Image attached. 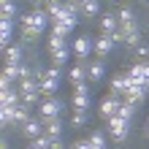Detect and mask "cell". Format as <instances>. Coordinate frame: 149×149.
<instances>
[{"mask_svg":"<svg viewBox=\"0 0 149 149\" xmlns=\"http://www.w3.org/2000/svg\"><path fill=\"white\" fill-rule=\"evenodd\" d=\"M68 109V103L63 98H43L38 103V119L46 125L49 119H57V117H63V111Z\"/></svg>","mask_w":149,"mask_h":149,"instance_id":"1","label":"cell"},{"mask_svg":"<svg viewBox=\"0 0 149 149\" xmlns=\"http://www.w3.org/2000/svg\"><path fill=\"white\" fill-rule=\"evenodd\" d=\"M127 127H130V122L122 119L119 114H117V117H111V119H106V130H109V136H111L117 144H122V141L127 138Z\"/></svg>","mask_w":149,"mask_h":149,"instance_id":"2","label":"cell"},{"mask_svg":"<svg viewBox=\"0 0 149 149\" xmlns=\"http://www.w3.org/2000/svg\"><path fill=\"white\" fill-rule=\"evenodd\" d=\"M71 49H73V54L81 60V63H87V60H90V54L95 52V38H90V36H79V38L71 43Z\"/></svg>","mask_w":149,"mask_h":149,"instance_id":"3","label":"cell"},{"mask_svg":"<svg viewBox=\"0 0 149 149\" xmlns=\"http://www.w3.org/2000/svg\"><path fill=\"white\" fill-rule=\"evenodd\" d=\"M127 87H130L127 73H117V76H114L111 81H109V95H111V98H125Z\"/></svg>","mask_w":149,"mask_h":149,"instance_id":"4","label":"cell"},{"mask_svg":"<svg viewBox=\"0 0 149 149\" xmlns=\"http://www.w3.org/2000/svg\"><path fill=\"white\" fill-rule=\"evenodd\" d=\"M119 100H122V98H111V95L100 98V103H98V111H100V117H103V119H111V117H117V111H119Z\"/></svg>","mask_w":149,"mask_h":149,"instance_id":"5","label":"cell"},{"mask_svg":"<svg viewBox=\"0 0 149 149\" xmlns=\"http://www.w3.org/2000/svg\"><path fill=\"white\" fill-rule=\"evenodd\" d=\"M16 106H22V92H19V87L3 90V95H0V109H16Z\"/></svg>","mask_w":149,"mask_h":149,"instance_id":"6","label":"cell"},{"mask_svg":"<svg viewBox=\"0 0 149 149\" xmlns=\"http://www.w3.org/2000/svg\"><path fill=\"white\" fill-rule=\"evenodd\" d=\"M87 76H90L92 84H100L103 76H106V63L103 60H87Z\"/></svg>","mask_w":149,"mask_h":149,"instance_id":"7","label":"cell"},{"mask_svg":"<svg viewBox=\"0 0 149 149\" xmlns=\"http://www.w3.org/2000/svg\"><path fill=\"white\" fill-rule=\"evenodd\" d=\"M19 130H22V136H24V138L36 141V138H41L43 133H46V125H43L41 119H30L27 125H24V127H19Z\"/></svg>","mask_w":149,"mask_h":149,"instance_id":"8","label":"cell"},{"mask_svg":"<svg viewBox=\"0 0 149 149\" xmlns=\"http://www.w3.org/2000/svg\"><path fill=\"white\" fill-rule=\"evenodd\" d=\"M117 30H119V16L117 14H100V33L103 36H111Z\"/></svg>","mask_w":149,"mask_h":149,"instance_id":"9","label":"cell"},{"mask_svg":"<svg viewBox=\"0 0 149 149\" xmlns=\"http://www.w3.org/2000/svg\"><path fill=\"white\" fill-rule=\"evenodd\" d=\"M114 46H117V43L111 41V36H103L100 33V38H95V54H98V60H103Z\"/></svg>","mask_w":149,"mask_h":149,"instance_id":"10","label":"cell"},{"mask_svg":"<svg viewBox=\"0 0 149 149\" xmlns=\"http://www.w3.org/2000/svg\"><path fill=\"white\" fill-rule=\"evenodd\" d=\"M38 90H41V98H57V92H60V81H54V79H46V76H43V79H41V84H38Z\"/></svg>","mask_w":149,"mask_h":149,"instance_id":"11","label":"cell"},{"mask_svg":"<svg viewBox=\"0 0 149 149\" xmlns=\"http://www.w3.org/2000/svg\"><path fill=\"white\" fill-rule=\"evenodd\" d=\"M3 65H22V46L3 49Z\"/></svg>","mask_w":149,"mask_h":149,"instance_id":"12","label":"cell"},{"mask_svg":"<svg viewBox=\"0 0 149 149\" xmlns=\"http://www.w3.org/2000/svg\"><path fill=\"white\" fill-rule=\"evenodd\" d=\"M68 79H71V84H84L87 79V63H79V65H73L71 71H68Z\"/></svg>","mask_w":149,"mask_h":149,"instance_id":"13","label":"cell"},{"mask_svg":"<svg viewBox=\"0 0 149 149\" xmlns=\"http://www.w3.org/2000/svg\"><path fill=\"white\" fill-rule=\"evenodd\" d=\"M0 30H3L0 43H3V49H8L11 46V38H14V19H0Z\"/></svg>","mask_w":149,"mask_h":149,"instance_id":"14","label":"cell"},{"mask_svg":"<svg viewBox=\"0 0 149 149\" xmlns=\"http://www.w3.org/2000/svg\"><path fill=\"white\" fill-rule=\"evenodd\" d=\"M63 130H65L63 117H57V119H49V122H46V136H49V138H63Z\"/></svg>","mask_w":149,"mask_h":149,"instance_id":"15","label":"cell"},{"mask_svg":"<svg viewBox=\"0 0 149 149\" xmlns=\"http://www.w3.org/2000/svg\"><path fill=\"white\" fill-rule=\"evenodd\" d=\"M30 119H33V117H30V109H27V106H16V109H14V127H24Z\"/></svg>","mask_w":149,"mask_h":149,"instance_id":"16","label":"cell"},{"mask_svg":"<svg viewBox=\"0 0 149 149\" xmlns=\"http://www.w3.org/2000/svg\"><path fill=\"white\" fill-rule=\"evenodd\" d=\"M49 57H52V65H57V68H63L68 63V57H71V49L63 46V49H54V52H49Z\"/></svg>","mask_w":149,"mask_h":149,"instance_id":"17","label":"cell"},{"mask_svg":"<svg viewBox=\"0 0 149 149\" xmlns=\"http://www.w3.org/2000/svg\"><path fill=\"white\" fill-rule=\"evenodd\" d=\"M81 16L84 19H100V0H92L81 8Z\"/></svg>","mask_w":149,"mask_h":149,"instance_id":"18","label":"cell"},{"mask_svg":"<svg viewBox=\"0 0 149 149\" xmlns=\"http://www.w3.org/2000/svg\"><path fill=\"white\" fill-rule=\"evenodd\" d=\"M16 16V3L14 0H0V19H14Z\"/></svg>","mask_w":149,"mask_h":149,"instance_id":"19","label":"cell"},{"mask_svg":"<svg viewBox=\"0 0 149 149\" xmlns=\"http://www.w3.org/2000/svg\"><path fill=\"white\" fill-rule=\"evenodd\" d=\"M117 114H119L122 119H127V122H130V119H133V114H136V106L122 98V100H119V111H117Z\"/></svg>","mask_w":149,"mask_h":149,"instance_id":"20","label":"cell"},{"mask_svg":"<svg viewBox=\"0 0 149 149\" xmlns=\"http://www.w3.org/2000/svg\"><path fill=\"white\" fill-rule=\"evenodd\" d=\"M87 106H90V95H73L71 98V109L73 111H87Z\"/></svg>","mask_w":149,"mask_h":149,"instance_id":"21","label":"cell"},{"mask_svg":"<svg viewBox=\"0 0 149 149\" xmlns=\"http://www.w3.org/2000/svg\"><path fill=\"white\" fill-rule=\"evenodd\" d=\"M117 16H119V27H122V24H130V22H136V14H133V8H127V6H122Z\"/></svg>","mask_w":149,"mask_h":149,"instance_id":"22","label":"cell"},{"mask_svg":"<svg viewBox=\"0 0 149 149\" xmlns=\"http://www.w3.org/2000/svg\"><path fill=\"white\" fill-rule=\"evenodd\" d=\"M43 98H41V90L38 92H24L22 95V106H27V109H33V106H36V103H41Z\"/></svg>","mask_w":149,"mask_h":149,"instance_id":"23","label":"cell"},{"mask_svg":"<svg viewBox=\"0 0 149 149\" xmlns=\"http://www.w3.org/2000/svg\"><path fill=\"white\" fill-rule=\"evenodd\" d=\"M19 36H22V41H38L41 30L38 27H19Z\"/></svg>","mask_w":149,"mask_h":149,"instance_id":"24","label":"cell"},{"mask_svg":"<svg viewBox=\"0 0 149 149\" xmlns=\"http://www.w3.org/2000/svg\"><path fill=\"white\" fill-rule=\"evenodd\" d=\"M49 36L63 38V41H65L68 36H71V27H65V24H57V22H54V24H52V30H49Z\"/></svg>","mask_w":149,"mask_h":149,"instance_id":"25","label":"cell"},{"mask_svg":"<svg viewBox=\"0 0 149 149\" xmlns=\"http://www.w3.org/2000/svg\"><path fill=\"white\" fill-rule=\"evenodd\" d=\"M141 30H133V33H127L125 36V46H130V49H136V46H141Z\"/></svg>","mask_w":149,"mask_h":149,"instance_id":"26","label":"cell"},{"mask_svg":"<svg viewBox=\"0 0 149 149\" xmlns=\"http://www.w3.org/2000/svg\"><path fill=\"white\" fill-rule=\"evenodd\" d=\"M84 125H87V111H73V117H71V127L81 130Z\"/></svg>","mask_w":149,"mask_h":149,"instance_id":"27","label":"cell"},{"mask_svg":"<svg viewBox=\"0 0 149 149\" xmlns=\"http://www.w3.org/2000/svg\"><path fill=\"white\" fill-rule=\"evenodd\" d=\"M0 122L3 127H14V109H0Z\"/></svg>","mask_w":149,"mask_h":149,"instance_id":"28","label":"cell"},{"mask_svg":"<svg viewBox=\"0 0 149 149\" xmlns=\"http://www.w3.org/2000/svg\"><path fill=\"white\" fill-rule=\"evenodd\" d=\"M90 144H92V149H109V144H106V138H103V133H92V136H90Z\"/></svg>","mask_w":149,"mask_h":149,"instance_id":"29","label":"cell"},{"mask_svg":"<svg viewBox=\"0 0 149 149\" xmlns=\"http://www.w3.org/2000/svg\"><path fill=\"white\" fill-rule=\"evenodd\" d=\"M65 11H68V14H73V16H79V19H81V6H79L76 0H65Z\"/></svg>","mask_w":149,"mask_h":149,"instance_id":"30","label":"cell"},{"mask_svg":"<svg viewBox=\"0 0 149 149\" xmlns=\"http://www.w3.org/2000/svg\"><path fill=\"white\" fill-rule=\"evenodd\" d=\"M46 46H49V52H54V49H63V46H68V41H63V38H54V36H49Z\"/></svg>","mask_w":149,"mask_h":149,"instance_id":"31","label":"cell"},{"mask_svg":"<svg viewBox=\"0 0 149 149\" xmlns=\"http://www.w3.org/2000/svg\"><path fill=\"white\" fill-rule=\"evenodd\" d=\"M133 52H136V57H138V60H149V41H144L141 46H136Z\"/></svg>","mask_w":149,"mask_h":149,"instance_id":"32","label":"cell"},{"mask_svg":"<svg viewBox=\"0 0 149 149\" xmlns=\"http://www.w3.org/2000/svg\"><path fill=\"white\" fill-rule=\"evenodd\" d=\"M46 79H54V81H60V79H63V68H57V65H52L49 71H46Z\"/></svg>","mask_w":149,"mask_h":149,"instance_id":"33","label":"cell"},{"mask_svg":"<svg viewBox=\"0 0 149 149\" xmlns=\"http://www.w3.org/2000/svg\"><path fill=\"white\" fill-rule=\"evenodd\" d=\"M71 149H92V144H90V138H79V141L71 144Z\"/></svg>","mask_w":149,"mask_h":149,"instance_id":"34","label":"cell"},{"mask_svg":"<svg viewBox=\"0 0 149 149\" xmlns=\"http://www.w3.org/2000/svg\"><path fill=\"white\" fill-rule=\"evenodd\" d=\"M73 95H90V84H73Z\"/></svg>","mask_w":149,"mask_h":149,"instance_id":"35","label":"cell"},{"mask_svg":"<svg viewBox=\"0 0 149 149\" xmlns=\"http://www.w3.org/2000/svg\"><path fill=\"white\" fill-rule=\"evenodd\" d=\"M111 41H114V43H122V46H125V33H122V30L111 33Z\"/></svg>","mask_w":149,"mask_h":149,"instance_id":"36","label":"cell"},{"mask_svg":"<svg viewBox=\"0 0 149 149\" xmlns=\"http://www.w3.org/2000/svg\"><path fill=\"white\" fill-rule=\"evenodd\" d=\"M49 149H65V146H63V138H52V144H49Z\"/></svg>","mask_w":149,"mask_h":149,"instance_id":"37","label":"cell"},{"mask_svg":"<svg viewBox=\"0 0 149 149\" xmlns=\"http://www.w3.org/2000/svg\"><path fill=\"white\" fill-rule=\"evenodd\" d=\"M30 3L36 6V8H41V6H46V0H30Z\"/></svg>","mask_w":149,"mask_h":149,"instance_id":"38","label":"cell"},{"mask_svg":"<svg viewBox=\"0 0 149 149\" xmlns=\"http://www.w3.org/2000/svg\"><path fill=\"white\" fill-rule=\"evenodd\" d=\"M27 149H41V146H38L36 141H30V144H27Z\"/></svg>","mask_w":149,"mask_h":149,"instance_id":"39","label":"cell"},{"mask_svg":"<svg viewBox=\"0 0 149 149\" xmlns=\"http://www.w3.org/2000/svg\"><path fill=\"white\" fill-rule=\"evenodd\" d=\"M76 3H79V6H81V8H84L87 3H92V0H76Z\"/></svg>","mask_w":149,"mask_h":149,"instance_id":"40","label":"cell"},{"mask_svg":"<svg viewBox=\"0 0 149 149\" xmlns=\"http://www.w3.org/2000/svg\"><path fill=\"white\" fill-rule=\"evenodd\" d=\"M3 149H8V141H3Z\"/></svg>","mask_w":149,"mask_h":149,"instance_id":"41","label":"cell"},{"mask_svg":"<svg viewBox=\"0 0 149 149\" xmlns=\"http://www.w3.org/2000/svg\"><path fill=\"white\" fill-rule=\"evenodd\" d=\"M146 133H149V119H146Z\"/></svg>","mask_w":149,"mask_h":149,"instance_id":"42","label":"cell"},{"mask_svg":"<svg viewBox=\"0 0 149 149\" xmlns=\"http://www.w3.org/2000/svg\"><path fill=\"white\" fill-rule=\"evenodd\" d=\"M141 3H149V0H141Z\"/></svg>","mask_w":149,"mask_h":149,"instance_id":"43","label":"cell"}]
</instances>
